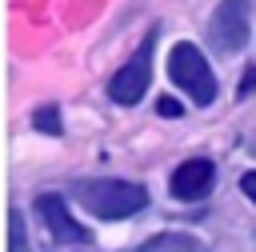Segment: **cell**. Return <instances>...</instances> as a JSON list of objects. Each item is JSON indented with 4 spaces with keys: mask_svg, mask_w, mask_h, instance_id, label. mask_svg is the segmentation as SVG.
<instances>
[{
    "mask_svg": "<svg viewBox=\"0 0 256 252\" xmlns=\"http://www.w3.org/2000/svg\"><path fill=\"white\" fill-rule=\"evenodd\" d=\"M140 252H204V244L192 240V236H180V232H164V236L148 240Z\"/></svg>",
    "mask_w": 256,
    "mask_h": 252,
    "instance_id": "obj_7",
    "label": "cell"
},
{
    "mask_svg": "<svg viewBox=\"0 0 256 252\" xmlns=\"http://www.w3.org/2000/svg\"><path fill=\"white\" fill-rule=\"evenodd\" d=\"M208 40L220 56H232L248 44V4L244 0H220L208 24Z\"/></svg>",
    "mask_w": 256,
    "mask_h": 252,
    "instance_id": "obj_4",
    "label": "cell"
},
{
    "mask_svg": "<svg viewBox=\"0 0 256 252\" xmlns=\"http://www.w3.org/2000/svg\"><path fill=\"white\" fill-rule=\"evenodd\" d=\"M76 196L100 220H124L148 204V192L128 180H84V184H76Z\"/></svg>",
    "mask_w": 256,
    "mask_h": 252,
    "instance_id": "obj_1",
    "label": "cell"
},
{
    "mask_svg": "<svg viewBox=\"0 0 256 252\" xmlns=\"http://www.w3.org/2000/svg\"><path fill=\"white\" fill-rule=\"evenodd\" d=\"M168 76L192 104H212L216 100V76H212L208 60L196 44H176L168 52Z\"/></svg>",
    "mask_w": 256,
    "mask_h": 252,
    "instance_id": "obj_2",
    "label": "cell"
},
{
    "mask_svg": "<svg viewBox=\"0 0 256 252\" xmlns=\"http://www.w3.org/2000/svg\"><path fill=\"white\" fill-rule=\"evenodd\" d=\"M32 124H36L40 132H48V136H60V116H56V108H52V104H44V108L32 116Z\"/></svg>",
    "mask_w": 256,
    "mask_h": 252,
    "instance_id": "obj_9",
    "label": "cell"
},
{
    "mask_svg": "<svg viewBox=\"0 0 256 252\" xmlns=\"http://www.w3.org/2000/svg\"><path fill=\"white\" fill-rule=\"evenodd\" d=\"M8 252H28V240H24V220H20V208H8Z\"/></svg>",
    "mask_w": 256,
    "mask_h": 252,
    "instance_id": "obj_8",
    "label": "cell"
},
{
    "mask_svg": "<svg viewBox=\"0 0 256 252\" xmlns=\"http://www.w3.org/2000/svg\"><path fill=\"white\" fill-rule=\"evenodd\" d=\"M240 188H244V196H248V200H256V172H244Z\"/></svg>",
    "mask_w": 256,
    "mask_h": 252,
    "instance_id": "obj_11",
    "label": "cell"
},
{
    "mask_svg": "<svg viewBox=\"0 0 256 252\" xmlns=\"http://www.w3.org/2000/svg\"><path fill=\"white\" fill-rule=\"evenodd\" d=\"M156 112H160V116H180V104L168 100V96H160V100H156Z\"/></svg>",
    "mask_w": 256,
    "mask_h": 252,
    "instance_id": "obj_10",
    "label": "cell"
},
{
    "mask_svg": "<svg viewBox=\"0 0 256 252\" xmlns=\"http://www.w3.org/2000/svg\"><path fill=\"white\" fill-rule=\"evenodd\" d=\"M36 212H40L44 228L52 232V240H60V244H88V240H92V232L68 212V204H64L56 192H44V196L36 200Z\"/></svg>",
    "mask_w": 256,
    "mask_h": 252,
    "instance_id": "obj_5",
    "label": "cell"
},
{
    "mask_svg": "<svg viewBox=\"0 0 256 252\" xmlns=\"http://www.w3.org/2000/svg\"><path fill=\"white\" fill-rule=\"evenodd\" d=\"M252 88H256V64L248 68V76H244V84H240V92H252Z\"/></svg>",
    "mask_w": 256,
    "mask_h": 252,
    "instance_id": "obj_12",
    "label": "cell"
},
{
    "mask_svg": "<svg viewBox=\"0 0 256 252\" xmlns=\"http://www.w3.org/2000/svg\"><path fill=\"white\" fill-rule=\"evenodd\" d=\"M156 28H148V36L140 40V48L132 52V60L108 80V96L116 104H136L144 92H148V80H152V44H156Z\"/></svg>",
    "mask_w": 256,
    "mask_h": 252,
    "instance_id": "obj_3",
    "label": "cell"
},
{
    "mask_svg": "<svg viewBox=\"0 0 256 252\" xmlns=\"http://www.w3.org/2000/svg\"><path fill=\"white\" fill-rule=\"evenodd\" d=\"M212 176H216L212 160H204V156L184 160V164L172 172V196H176V200H200V196H208Z\"/></svg>",
    "mask_w": 256,
    "mask_h": 252,
    "instance_id": "obj_6",
    "label": "cell"
}]
</instances>
